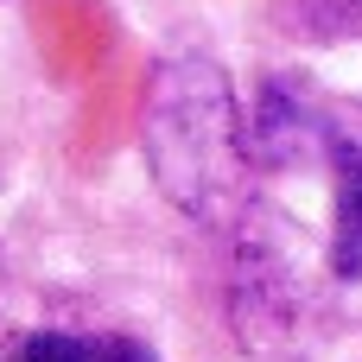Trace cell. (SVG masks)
<instances>
[{"label": "cell", "mask_w": 362, "mask_h": 362, "mask_svg": "<svg viewBox=\"0 0 362 362\" xmlns=\"http://www.w3.org/2000/svg\"><path fill=\"white\" fill-rule=\"evenodd\" d=\"M13 362H159L134 337H70V331H32Z\"/></svg>", "instance_id": "3"}, {"label": "cell", "mask_w": 362, "mask_h": 362, "mask_svg": "<svg viewBox=\"0 0 362 362\" xmlns=\"http://www.w3.org/2000/svg\"><path fill=\"white\" fill-rule=\"evenodd\" d=\"M185 140L178 159L159 165V185L210 216L216 197L235 185V159H242V134H235V102H229V83L216 64L204 57H185V64H165L159 70V89H153V115H146V146L153 153H172Z\"/></svg>", "instance_id": "1"}, {"label": "cell", "mask_w": 362, "mask_h": 362, "mask_svg": "<svg viewBox=\"0 0 362 362\" xmlns=\"http://www.w3.org/2000/svg\"><path fill=\"white\" fill-rule=\"evenodd\" d=\"M337 235H331V274L362 280V134H337Z\"/></svg>", "instance_id": "2"}]
</instances>
